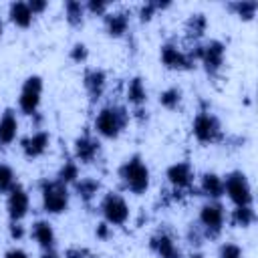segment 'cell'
Wrapping results in <instances>:
<instances>
[{
	"mask_svg": "<svg viewBox=\"0 0 258 258\" xmlns=\"http://www.w3.org/2000/svg\"><path fill=\"white\" fill-rule=\"evenodd\" d=\"M42 258H58V254L54 252V248H50V250H44L42 252Z\"/></svg>",
	"mask_w": 258,
	"mask_h": 258,
	"instance_id": "ab89813d",
	"label": "cell"
},
{
	"mask_svg": "<svg viewBox=\"0 0 258 258\" xmlns=\"http://www.w3.org/2000/svg\"><path fill=\"white\" fill-rule=\"evenodd\" d=\"M200 222L204 226L206 236H218L224 226V208L218 202H208L200 210Z\"/></svg>",
	"mask_w": 258,
	"mask_h": 258,
	"instance_id": "ba28073f",
	"label": "cell"
},
{
	"mask_svg": "<svg viewBox=\"0 0 258 258\" xmlns=\"http://www.w3.org/2000/svg\"><path fill=\"white\" fill-rule=\"evenodd\" d=\"M105 81H107V77H105V73L99 71V69H93V71H89V73L85 75V89L89 91V95H91L93 99H99V97H101V93H103V89H105Z\"/></svg>",
	"mask_w": 258,
	"mask_h": 258,
	"instance_id": "44dd1931",
	"label": "cell"
},
{
	"mask_svg": "<svg viewBox=\"0 0 258 258\" xmlns=\"http://www.w3.org/2000/svg\"><path fill=\"white\" fill-rule=\"evenodd\" d=\"M71 58H73L75 62H83V60L87 58V46L81 44V42H77V44L73 46V50H71Z\"/></svg>",
	"mask_w": 258,
	"mask_h": 258,
	"instance_id": "1f68e13d",
	"label": "cell"
},
{
	"mask_svg": "<svg viewBox=\"0 0 258 258\" xmlns=\"http://www.w3.org/2000/svg\"><path fill=\"white\" fill-rule=\"evenodd\" d=\"M119 175H121L123 183L127 185V189H131L133 194H145L149 187V169L139 155L129 157L121 165Z\"/></svg>",
	"mask_w": 258,
	"mask_h": 258,
	"instance_id": "7a4b0ae2",
	"label": "cell"
},
{
	"mask_svg": "<svg viewBox=\"0 0 258 258\" xmlns=\"http://www.w3.org/2000/svg\"><path fill=\"white\" fill-rule=\"evenodd\" d=\"M167 179L169 183L175 187V189H183V187H189L191 181H194V171H191V165L185 163V161H179V163H173L167 167Z\"/></svg>",
	"mask_w": 258,
	"mask_h": 258,
	"instance_id": "7c38bea8",
	"label": "cell"
},
{
	"mask_svg": "<svg viewBox=\"0 0 258 258\" xmlns=\"http://www.w3.org/2000/svg\"><path fill=\"white\" fill-rule=\"evenodd\" d=\"M4 258H28V254H26L24 250H20V248H12V250L6 252Z\"/></svg>",
	"mask_w": 258,
	"mask_h": 258,
	"instance_id": "74e56055",
	"label": "cell"
},
{
	"mask_svg": "<svg viewBox=\"0 0 258 258\" xmlns=\"http://www.w3.org/2000/svg\"><path fill=\"white\" fill-rule=\"evenodd\" d=\"M224 52H226V46L220 40H210L208 44L202 46L200 60L204 62V67H206V71L210 75H216L222 69V64H224Z\"/></svg>",
	"mask_w": 258,
	"mask_h": 258,
	"instance_id": "9c48e42d",
	"label": "cell"
},
{
	"mask_svg": "<svg viewBox=\"0 0 258 258\" xmlns=\"http://www.w3.org/2000/svg\"><path fill=\"white\" fill-rule=\"evenodd\" d=\"M8 194H10V196H8V204H6L8 216H10L12 222H20V220L28 214V206H30L28 194H26V189H24L22 185H18V183H16Z\"/></svg>",
	"mask_w": 258,
	"mask_h": 258,
	"instance_id": "30bf717a",
	"label": "cell"
},
{
	"mask_svg": "<svg viewBox=\"0 0 258 258\" xmlns=\"http://www.w3.org/2000/svg\"><path fill=\"white\" fill-rule=\"evenodd\" d=\"M2 30H4V24H2V20H0V36H2Z\"/></svg>",
	"mask_w": 258,
	"mask_h": 258,
	"instance_id": "b9f144b4",
	"label": "cell"
},
{
	"mask_svg": "<svg viewBox=\"0 0 258 258\" xmlns=\"http://www.w3.org/2000/svg\"><path fill=\"white\" fill-rule=\"evenodd\" d=\"M77 183V194L85 200V202H89L97 191H99V181L97 179H93V177H85V179H77L75 181Z\"/></svg>",
	"mask_w": 258,
	"mask_h": 258,
	"instance_id": "d4e9b609",
	"label": "cell"
},
{
	"mask_svg": "<svg viewBox=\"0 0 258 258\" xmlns=\"http://www.w3.org/2000/svg\"><path fill=\"white\" fill-rule=\"evenodd\" d=\"M26 4H28V8H30L32 14H38V12H42L46 8V0H30Z\"/></svg>",
	"mask_w": 258,
	"mask_h": 258,
	"instance_id": "e575fe53",
	"label": "cell"
},
{
	"mask_svg": "<svg viewBox=\"0 0 258 258\" xmlns=\"http://www.w3.org/2000/svg\"><path fill=\"white\" fill-rule=\"evenodd\" d=\"M8 16H10V20H12L16 26L26 28V26H30L34 14L30 12V8H28L26 2H12L10 8H8Z\"/></svg>",
	"mask_w": 258,
	"mask_h": 258,
	"instance_id": "ac0fdd59",
	"label": "cell"
},
{
	"mask_svg": "<svg viewBox=\"0 0 258 258\" xmlns=\"http://www.w3.org/2000/svg\"><path fill=\"white\" fill-rule=\"evenodd\" d=\"M10 236L16 238V240L24 236V230H22V226H20L18 222H12V226H10Z\"/></svg>",
	"mask_w": 258,
	"mask_h": 258,
	"instance_id": "d590c367",
	"label": "cell"
},
{
	"mask_svg": "<svg viewBox=\"0 0 258 258\" xmlns=\"http://www.w3.org/2000/svg\"><path fill=\"white\" fill-rule=\"evenodd\" d=\"M14 185H16V179H14L12 167L6 163H0V194H8Z\"/></svg>",
	"mask_w": 258,
	"mask_h": 258,
	"instance_id": "83f0119b",
	"label": "cell"
},
{
	"mask_svg": "<svg viewBox=\"0 0 258 258\" xmlns=\"http://www.w3.org/2000/svg\"><path fill=\"white\" fill-rule=\"evenodd\" d=\"M230 8L236 10V14H238L240 18L250 20V18H254V14H256V10H258V2H254V0H242V2L230 4Z\"/></svg>",
	"mask_w": 258,
	"mask_h": 258,
	"instance_id": "4316f807",
	"label": "cell"
},
{
	"mask_svg": "<svg viewBox=\"0 0 258 258\" xmlns=\"http://www.w3.org/2000/svg\"><path fill=\"white\" fill-rule=\"evenodd\" d=\"M220 258H242V250L236 244H224L220 248Z\"/></svg>",
	"mask_w": 258,
	"mask_h": 258,
	"instance_id": "4dcf8cb0",
	"label": "cell"
},
{
	"mask_svg": "<svg viewBox=\"0 0 258 258\" xmlns=\"http://www.w3.org/2000/svg\"><path fill=\"white\" fill-rule=\"evenodd\" d=\"M99 153V141L95 137H91L89 133L81 135L77 141H75V155L79 161L83 163H89L95 159V155Z\"/></svg>",
	"mask_w": 258,
	"mask_h": 258,
	"instance_id": "5bb4252c",
	"label": "cell"
},
{
	"mask_svg": "<svg viewBox=\"0 0 258 258\" xmlns=\"http://www.w3.org/2000/svg\"><path fill=\"white\" fill-rule=\"evenodd\" d=\"M151 248L157 252L159 258H179V248L167 234H157L151 238Z\"/></svg>",
	"mask_w": 258,
	"mask_h": 258,
	"instance_id": "2e32d148",
	"label": "cell"
},
{
	"mask_svg": "<svg viewBox=\"0 0 258 258\" xmlns=\"http://www.w3.org/2000/svg\"><path fill=\"white\" fill-rule=\"evenodd\" d=\"M161 62L167 67V69H177V71H183V69H189L194 64V60L189 58V54L181 52L177 46L173 44H163L161 46Z\"/></svg>",
	"mask_w": 258,
	"mask_h": 258,
	"instance_id": "8fae6325",
	"label": "cell"
},
{
	"mask_svg": "<svg viewBox=\"0 0 258 258\" xmlns=\"http://www.w3.org/2000/svg\"><path fill=\"white\" fill-rule=\"evenodd\" d=\"M105 26L111 36H123L129 26V16L125 12H113L105 16Z\"/></svg>",
	"mask_w": 258,
	"mask_h": 258,
	"instance_id": "ffe728a7",
	"label": "cell"
},
{
	"mask_svg": "<svg viewBox=\"0 0 258 258\" xmlns=\"http://www.w3.org/2000/svg\"><path fill=\"white\" fill-rule=\"evenodd\" d=\"M107 228H109V226H107L105 222L99 224V226H97V236H99V238H107Z\"/></svg>",
	"mask_w": 258,
	"mask_h": 258,
	"instance_id": "f35d334b",
	"label": "cell"
},
{
	"mask_svg": "<svg viewBox=\"0 0 258 258\" xmlns=\"http://www.w3.org/2000/svg\"><path fill=\"white\" fill-rule=\"evenodd\" d=\"M206 24H208V20H206L204 14H191V16L187 18V22H185V32H187V36L200 38V36L206 32Z\"/></svg>",
	"mask_w": 258,
	"mask_h": 258,
	"instance_id": "603a6c76",
	"label": "cell"
},
{
	"mask_svg": "<svg viewBox=\"0 0 258 258\" xmlns=\"http://www.w3.org/2000/svg\"><path fill=\"white\" fill-rule=\"evenodd\" d=\"M191 129H194L196 139L202 141V143H214V141H218L222 137V125H220L218 117H214L208 111H202L194 119Z\"/></svg>",
	"mask_w": 258,
	"mask_h": 258,
	"instance_id": "8992f818",
	"label": "cell"
},
{
	"mask_svg": "<svg viewBox=\"0 0 258 258\" xmlns=\"http://www.w3.org/2000/svg\"><path fill=\"white\" fill-rule=\"evenodd\" d=\"M129 121V113L125 107L121 105H109V107H103L97 117H95V131L107 139H113L117 137L125 125Z\"/></svg>",
	"mask_w": 258,
	"mask_h": 258,
	"instance_id": "6da1fadb",
	"label": "cell"
},
{
	"mask_svg": "<svg viewBox=\"0 0 258 258\" xmlns=\"http://www.w3.org/2000/svg\"><path fill=\"white\" fill-rule=\"evenodd\" d=\"M42 208L48 214H60L69 206V187L67 183L54 179V181H42Z\"/></svg>",
	"mask_w": 258,
	"mask_h": 258,
	"instance_id": "3957f363",
	"label": "cell"
},
{
	"mask_svg": "<svg viewBox=\"0 0 258 258\" xmlns=\"http://www.w3.org/2000/svg\"><path fill=\"white\" fill-rule=\"evenodd\" d=\"M254 218H256V214H254L252 206H236V210H234V214H232V222H234L236 226H240V228L250 226V224L254 222Z\"/></svg>",
	"mask_w": 258,
	"mask_h": 258,
	"instance_id": "cb8c5ba5",
	"label": "cell"
},
{
	"mask_svg": "<svg viewBox=\"0 0 258 258\" xmlns=\"http://www.w3.org/2000/svg\"><path fill=\"white\" fill-rule=\"evenodd\" d=\"M200 187L212 200H218V198L224 196V179L220 175H216V173H204Z\"/></svg>",
	"mask_w": 258,
	"mask_h": 258,
	"instance_id": "d6986e66",
	"label": "cell"
},
{
	"mask_svg": "<svg viewBox=\"0 0 258 258\" xmlns=\"http://www.w3.org/2000/svg\"><path fill=\"white\" fill-rule=\"evenodd\" d=\"M127 99H129V103H133V105H141V103H145V99H147V91H145V85H143V81L139 79V77H135V79H131L129 81V87H127Z\"/></svg>",
	"mask_w": 258,
	"mask_h": 258,
	"instance_id": "7402d4cb",
	"label": "cell"
},
{
	"mask_svg": "<svg viewBox=\"0 0 258 258\" xmlns=\"http://www.w3.org/2000/svg\"><path fill=\"white\" fill-rule=\"evenodd\" d=\"M32 236H34V240L38 242V246H40L42 250L54 248V230H52V226H50L48 222H44V220L34 222V226H32Z\"/></svg>",
	"mask_w": 258,
	"mask_h": 258,
	"instance_id": "e0dca14e",
	"label": "cell"
},
{
	"mask_svg": "<svg viewBox=\"0 0 258 258\" xmlns=\"http://www.w3.org/2000/svg\"><path fill=\"white\" fill-rule=\"evenodd\" d=\"M48 143H50V135L46 131H36L22 141V151L26 157H38L48 149Z\"/></svg>",
	"mask_w": 258,
	"mask_h": 258,
	"instance_id": "4fadbf2b",
	"label": "cell"
},
{
	"mask_svg": "<svg viewBox=\"0 0 258 258\" xmlns=\"http://www.w3.org/2000/svg\"><path fill=\"white\" fill-rule=\"evenodd\" d=\"M155 10H157V2H147V4H143V6H141V10H139L141 20H143V22H145V20H149V18L155 14Z\"/></svg>",
	"mask_w": 258,
	"mask_h": 258,
	"instance_id": "d6a6232c",
	"label": "cell"
},
{
	"mask_svg": "<svg viewBox=\"0 0 258 258\" xmlns=\"http://www.w3.org/2000/svg\"><path fill=\"white\" fill-rule=\"evenodd\" d=\"M179 99H181V91L177 87H171V89H165L161 95H159V103L165 107V109H175L179 105Z\"/></svg>",
	"mask_w": 258,
	"mask_h": 258,
	"instance_id": "f1b7e54d",
	"label": "cell"
},
{
	"mask_svg": "<svg viewBox=\"0 0 258 258\" xmlns=\"http://www.w3.org/2000/svg\"><path fill=\"white\" fill-rule=\"evenodd\" d=\"M89 12H93V14H103L105 10H107V4L105 2H95V0H91V2H87V6H85Z\"/></svg>",
	"mask_w": 258,
	"mask_h": 258,
	"instance_id": "836d02e7",
	"label": "cell"
},
{
	"mask_svg": "<svg viewBox=\"0 0 258 258\" xmlns=\"http://www.w3.org/2000/svg\"><path fill=\"white\" fill-rule=\"evenodd\" d=\"M16 133H18V121H16V115L12 109H6L0 117V147H6L10 145L14 139H16Z\"/></svg>",
	"mask_w": 258,
	"mask_h": 258,
	"instance_id": "9a60e30c",
	"label": "cell"
},
{
	"mask_svg": "<svg viewBox=\"0 0 258 258\" xmlns=\"http://www.w3.org/2000/svg\"><path fill=\"white\" fill-rule=\"evenodd\" d=\"M224 194L236 206H250L252 204V187L248 177L242 171H232L224 177Z\"/></svg>",
	"mask_w": 258,
	"mask_h": 258,
	"instance_id": "277c9868",
	"label": "cell"
},
{
	"mask_svg": "<svg viewBox=\"0 0 258 258\" xmlns=\"http://www.w3.org/2000/svg\"><path fill=\"white\" fill-rule=\"evenodd\" d=\"M40 95H42V79L38 75H32L24 81L20 97H18V107L24 115H34L38 105H40Z\"/></svg>",
	"mask_w": 258,
	"mask_h": 258,
	"instance_id": "5b68a950",
	"label": "cell"
},
{
	"mask_svg": "<svg viewBox=\"0 0 258 258\" xmlns=\"http://www.w3.org/2000/svg\"><path fill=\"white\" fill-rule=\"evenodd\" d=\"M85 256H87V252L81 248H71L64 252V258H85Z\"/></svg>",
	"mask_w": 258,
	"mask_h": 258,
	"instance_id": "8d00e7d4",
	"label": "cell"
},
{
	"mask_svg": "<svg viewBox=\"0 0 258 258\" xmlns=\"http://www.w3.org/2000/svg\"><path fill=\"white\" fill-rule=\"evenodd\" d=\"M101 212L105 216V222L107 224H113V226H123L129 218V206L127 202L119 196V194H107L101 202Z\"/></svg>",
	"mask_w": 258,
	"mask_h": 258,
	"instance_id": "52a82bcc",
	"label": "cell"
},
{
	"mask_svg": "<svg viewBox=\"0 0 258 258\" xmlns=\"http://www.w3.org/2000/svg\"><path fill=\"white\" fill-rule=\"evenodd\" d=\"M77 179H79V167H77V163H73V161L64 163V165L60 167V171H58V181H62V183H73V181H77Z\"/></svg>",
	"mask_w": 258,
	"mask_h": 258,
	"instance_id": "f546056e",
	"label": "cell"
},
{
	"mask_svg": "<svg viewBox=\"0 0 258 258\" xmlns=\"http://www.w3.org/2000/svg\"><path fill=\"white\" fill-rule=\"evenodd\" d=\"M189 258H204V256H202V254H191Z\"/></svg>",
	"mask_w": 258,
	"mask_h": 258,
	"instance_id": "60d3db41",
	"label": "cell"
},
{
	"mask_svg": "<svg viewBox=\"0 0 258 258\" xmlns=\"http://www.w3.org/2000/svg\"><path fill=\"white\" fill-rule=\"evenodd\" d=\"M64 12H67V20L77 26V24H83V14H85V6L77 0H69L64 4Z\"/></svg>",
	"mask_w": 258,
	"mask_h": 258,
	"instance_id": "484cf974",
	"label": "cell"
}]
</instances>
